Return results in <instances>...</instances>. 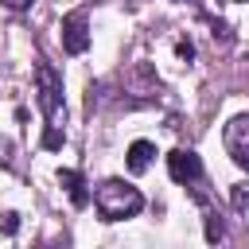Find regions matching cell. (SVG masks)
Wrapping results in <instances>:
<instances>
[{"instance_id":"obj_11","label":"cell","mask_w":249,"mask_h":249,"mask_svg":"<svg viewBox=\"0 0 249 249\" xmlns=\"http://www.w3.org/2000/svg\"><path fill=\"white\" fill-rule=\"evenodd\" d=\"M16 226H19V222H16V214H4V230H8V233H16Z\"/></svg>"},{"instance_id":"obj_7","label":"cell","mask_w":249,"mask_h":249,"mask_svg":"<svg viewBox=\"0 0 249 249\" xmlns=\"http://www.w3.org/2000/svg\"><path fill=\"white\" fill-rule=\"evenodd\" d=\"M58 183L66 187V195H70V202H74V206H86V202H89V191H86V183H82V175H78V171L62 167V171H58Z\"/></svg>"},{"instance_id":"obj_5","label":"cell","mask_w":249,"mask_h":249,"mask_svg":"<svg viewBox=\"0 0 249 249\" xmlns=\"http://www.w3.org/2000/svg\"><path fill=\"white\" fill-rule=\"evenodd\" d=\"M167 175L175 179V183H198L202 179V160L191 152V148H175L171 156H167Z\"/></svg>"},{"instance_id":"obj_4","label":"cell","mask_w":249,"mask_h":249,"mask_svg":"<svg viewBox=\"0 0 249 249\" xmlns=\"http://www.w3.org/2000/svg\"><path fill=\"white\" fill-rule=\"evenodd\" d=\"M62 47H66V54H86L89 51V16L86 12H70L62 19Z\"/></svg>"},{"instance_id":"obj_2","label":"cell","mask_w":249,"mask_h":249,"mask_svg":"<svg viewBox=\"0 0 249 249\" xmlns=\"http://www.w3.org/2000/svg\"><path fill=\"white\" fill-rule=\"evenodd\" d=\"M93 206L105 222H124V218H136L144 210V195L124 179H105L93 191Z\"/></svg>"},{"instance_id":"obj_6","label":"cell","mask_w":249,"mask_h":249,"mask_svg":"<svg viewBox=\"0 0 249 249\" xmlns=\"http://www.w3.org/2000/svg\"><path fill=\"white\" fill-rule=\"evenodd\" d=\"M152 156H156V144H152V140H132V144H128V171H132V175L148 171V167H152Z\"/></svg>"},{"instance_id":"obj_9","label":"cell","mask_w":249,"mask_h":249,"mask_svg":"<svg viewBox=\"0 0 249 249\" xmlns=\"http://www.w3.org/2000/svg\"><path fill=\"white\" fill-rule=\"evenodd\" d=\"M233 206H237V210L249 206V183H237V187H233Z\"/></svg>"},{"instance_id":"obj_12","label":"cell","mask_w":249,"mask_h":249,"mask_svg":"<svg viewBox=\"0 0 249 249\" xmlns=\"http://www.w3.org/2000/svg\"><path fill=\"white\" fill-rule=\"evenodd\" d=\"M230 4H245V0H230Z\"/></svg>"},{"instance_id":"obj_1","label":"cell","mask_w":249,"mask_h":249,"mask_svg":"<svg viewBox=\"0 0 249 249\" xmlns=\"http://www.w3.org/2000/svg\"><path fill=\"white\" fill-rule=\"evenodd\" d=\"M35 93H39V109H43V148L58 152L66 144V101H62V74L39 58L35 62Z\"/></svg>"},{"instance_id":"obj_3","label":"cell","mask_w":249,"mask_h":249,"mask_svg":"<svg viewBox=\"0 0 249 249\" xmlns=\"http://www.w3.org/2000/svg\"><path fill=\"white\" fill-rule=\"evenodd\" d=\"M226 152L241 171H249V113H237L226 124Z\"/></svg>"},{"instance_id":"obj_10","label":"cell","mask_w":249,"mask_h":249,"mask_svg":"<svg viewBox=\"0 0 249 249\" xmlns=\"http://www.w3.org/2000/svg\"><path fill=\"white\" fill-rule=\"evenodd\" d=\"M4 4H8V8H12V12H27V8H31V4H35V0H4Z\"/></svg>"},{"instance_id":"obj_8","label":"cell","mask_w":249,"mask_h":249,"mask_svg":"<svg viewBox=\"0 0 249 249\" xmlns=\"http://www.w3.org/2000/svg\"><path fill=\"white\" fill-rule=\"evenodd\" d=\"M206 237H210V241H222V237H226V230H222L218 214H206Z\"/></svg>"}]
</instances>
